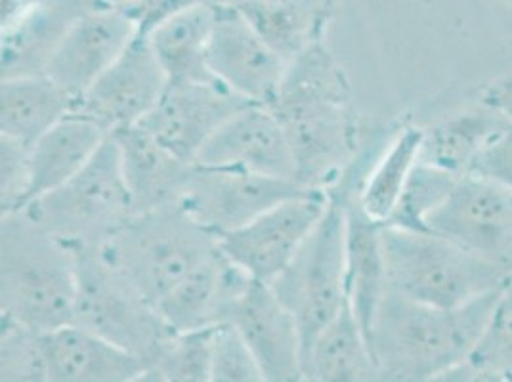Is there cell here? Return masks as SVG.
<instances>
[{"mask_svg": "<svg viewBox=\"0 0 512 382\" xmlns=\"http://www.w3.org/2000/svg\"><path fill=\"white\" fill-rule=\"evenodd\" d=\"M106 4H113V6H121V4H128V2H136V0H102Z\"/></svg>", "mask_w": 512, "mask_h": 382, "instance_id": "obj_39", "label": "cell"}, {"mask_svg": "<svg viewBox=\"0 0 512 382\" xmlns=\"http://www.w3.org/2000/svg\"><path fill=\"white\" fill-rule=\"evenodd\" d=\"M442 235L512 274V190L478 174L459 178L442 207L428 218Z\"/></svg>", "mask_w": 512, "mask_h": 382, "instance_id": "obj_11", "label": "cell"}, {"mask_svg": "<svg viewBox=\"0 0 512 382\" xmlns=\"http://www.w3.org/2000/svg\"><path fill=\"white\" fill-rule=\"evenodd\" d=\"M98 249L153 306L220 251L216 235L178 205L132 214L127 224Z\"/></svg>", "mask_w": 512, "mask_h": 382, "instance_id": "obj_5", "label": "cell"}, {"mask_svg": "<svg viewBox=\"0 0 512 382\" xmlns=\"http://www.w3.org/2000/svg\"><path fill=\"white\" fill-rule=\"evenodd\" d=\"M297 180L193 163L180 205L211 234L234 232L279 203L314 193Z\"/></svg>", "mask_w": 512, "mask_h": 382, "instance_id": "obj_9", "label": "cell"}, {"mask_svg": "<svg viewBox=\"0 0 512 382\" xmlns=\"http://www.w3.org/2000/svg\"><path fill=\"white\" fill-rule=\"evenodd\" d=\"M270 287L297 319L306 352L346 302V214L341 191H329V207L318 226Z\"/></svg>", "mask_w": 512, "mask_h": 382, "instance_id": "obj_8", "label": "cell"}, {"mask_svg": "<svg viewBox=\"0 0 512 382\" xmlns=\"http://www.w3.org/2000/svg\"><path fill=\"white\" fill-rule=\"evenodd\" d=\"M75 295V260L64 241L23 211L2 214L0 316L48 333L73 323Z\"/></svg>", "mask_w": 512, "mask_h": 382, "instance_id": "obj_3", "label": "cell"}, {"mask_svg": "<svg viewBox=\"0 0 512 382\" xmlns=\"http://www.w3.org/2000/svg\"><path fill=\"white\" fill-rule=\"evenodd\" d=\"M480 102L497 109L512 123V77L490 83L480 92Z\"/></svg>", "mask_w": 512, "mask_h": 382, "instance_id": "obj_38", "label": "cell"}, {"mask_svg": "<svg viewBox=\"0 0 512 382\" xmlns=\"http://www.w3.org/2000/svg\"><path fill=\"white\" fill-rule=\"evenodd\" d=\"M423 128H400L375 159L356 190V201L371 220L386 224L421 157Z\"/></svg>", "mask_w": 512, "mask_h": 382, "instance_id": "obj_29", "label": "cell"}, {"mask_svg": "<svg viewBox=\"0 0 512 382\" xmlns=\"http://www.w3.org/2000/svg\"><path fill=\"white\" fill-rule=\"evenodd\" d=\"M335 191H341L344 197L346 214V300L369 342L377 310L388 291L381 224L363 213L356 201V190Z\"/></svg>", "mask_w": 512, "mask_h": 382, "instance_id": "obj_23", "label": "cell"}, {"mask_svg": "<svg viewBox=\"0 0 512 382\" xmlns=\"http://www.w3.org/2000/svg\"><path fill=\"white\" fill-rule=\"evenodd\" d=\"M195 165L297 180L293 149L276 113L256 104L243 107L218 128L199 151Z\"/></svg>", "mask_w": 512, "mask_h": 382, "instance_id": "obj_16", "label": "cell"}, {"mask_svg": "<svg viewBox=\"0 0 512 382\" xmlns=\"http://www.w3.org/2000/svg\"><path fill=\"white\" fill-rule=\"evenodd\" d=\"M48 382H140L146 363L125 348L69 323L44 333Z\"/></svg>", "mask_w": 512, "mask_h": 382, "instance_id": "obj_20", "label": "cell"}, {"mask_svg": "<svg viewBox=\"0 0 512 382\" xmlns=\"http://www.w3.org/2000/svg\"><path fill=\"white\" fill-rule=\"evenodd\" d=\"M167 75L151 50L148 37L136 35L115 64L77 102L81 111L107 132L136 127L167 88Z\"/></svg>", "mask_w": 512, "mask_h": 382, "instance_id": "obj_14", "label": "cell"}, {"mask_svg": "<svg viewBox=\"0 0 512 382\" xmlns=\"http://www.w3.org/2000/svg\"><path fill=\"white\" fill-rule=\"evenodd\" d=\"M329 207V193L293 197L234 232L218 235V245L235 266L255 281L270 285L291 264L300 245Z\"/></svg>", "mask_w": 512, "mask_h": 382, "instance_id": "obj_10", "label": "cell"}, {"mask_svg": "<svg viewBox=\"0 0 512 382\" xmlns=\"http://www.w3.org/2000/svg\"><path fill=\"white\" fill-rule=\"evenodd\" d=\"M276 113L293 149L297 182L329 193L358 157L360 127L346 73L325 44L287 67Z\"/></svg>", "mask_w": 512, "mask_h": 382, "instance_id": "obj_1", "label": "cell"}, {"mask_svg": "<svg viewBox=\"0 0 512 382\" xmlns=\"http://www.w3.org/2000/svg\"><path fill=\"white\" fill-rule=\"evenodd\" d=\"M247 106L251 102L216 79L167 83L161 100L138 127L182 161L195 163L214 132Z\"/></svg>", "mask_w": 512, "mask_h": 382, "instance_id": "obj_13", "label": "cell"}, {"mask_svg": "<svg viewBox=\"0 0 512 382\" xmlns=\"http://www.w3.org/2000/svg\"><path fill=\"white\" fill-rule=\"evenodd\" d=\"M469 174L490 178L512 190V127L499 134L490 146L478 155Z\"/></svg>", "mask_w": 512, "mask_h": 382, "instance_id": "obj_37", "label": "cell"}, {"mask_svg": "<svg viewBox=\"0 0 512 382\" xmlns=\"http://www.w3.org/2000/svg\"><path fill=\"white\" fill-rule=\"evenodd\" d=\"M388 289L436 308H459L499 289L511 276L434 232L381 224Z\"/></svg>", "mask_w": 512, "mask_h": 382, "instance_id": "obj_4", "label": "cell"}, {"mask_svg": "<svg viewBox=\"0 0 512 382\" xmlns=\"http://www.w3.org/2000/svg\"><path fill=\"white\" fill-rule=\"evenodd\" d=\"M207 67L216 81L256 106L270 107L278 98L287 67L264 43L235 4H216Z\"/></svg>", "mask_w": 512, "mask_h": 382, "instance_id": "obj_12", "label": "cell"}, {"mask_svg": "<svg viewBox=\"0 0 512 382\" xmlns=\"http://www.w3.org/2000/svg\"><path fill=\"white\" fill-rule=\"evenodd\" d=\"M253 281L220 249L176 283L155 308L174 331L213 327L230 319L235 302Z\"/></svg>", "mask_w": 512, "mask_h": 382, "instance_id": "obj_19", "label": "cell"}, {"mask_svg": "<svg viewBox=\"0 0 512 382\" xmlns=\"http://www.w3.org/2000/svg\"><path fill=\"white\" fill-rule=\"evenodd\" d=\"M501 287L459 308L428 306L388 289L369 335L381 381H442L469 358Z\"/></svg>", "mask_w": 512, "mask_h": 382, "instance_id": "obj_2", "label": "cell"}, {"mask_svg": "<svg viewBox=\"0 0 512 382\" xmlns=\"http://www.w3.org/2000/svg\"><path fill=\"white\" fill-rule=\"evenodd\" d=\"M509 127L512 123L503 113L478 100V106L423 128L419 159L457 176H465L486 146Z\"/></svg>", "mask_w": 512, "mask_h": 382, "instance_id": "obj_26", "label": "cell"}, {"mask_svg": "<svg viewBox=\"0 0 512 382\" xmlns=\"http://www.w3.org/2000/svg\"><path fill=\"white\" fill-rule=\"evenodd\" d=\"M211 382H264V375L234 323L214 325Z\"/></svg>", "mask_w": 512, "mask_h": 382, "instance_id": "obj_34", "label": "cell"}, {"mask_svg": "<svg viewBox=\"0 0 512 382\" xmlns=\"http://www.w3.org/2000/svg\"><path fill=\"white\" fill-rule=\"evenodd\" d=\"M23 213L65 245L100 247L117 234L134 211L115 136L107 138L85 169L29 203Z\"/></svg>", "mask_w": 512, "mask_h": 382, "instance_id": "obj_6", "label": "cell"}, {"mask_svg": "<svg viewBox=\"0 0 512 382\" xmlns=\"http://www.w3.org/2000/svg\"><path fill=\"white\" fill-rule=\"evenodd\" d=\"M235 6L289 65L323 43L337 0H239Z\"/></svg>", "mask_w": 512, "mask_h": 382, "instance_id": "obj_24", "label": "cell"}, {"mask_svg": "<svg viewBox=\"0 0 512 382\" xmlns=\"http://www.w3.org/2000/svg\"><path fill=\"white\" fill-rule=\"evenodd\" d=\"M228 4H235V2H239V0H226Z\"/></svg>", "mask_w": 512, "mask_h": 382, "instance_id": "obj_40", "label": "cell"}, {"mask_svg": "<svg viewBox=\"0 0 512 382\" xmlns=\"http://www.w3.org/2000/svg\"><path fill=\"white\" fill-rule=\"evenodd\" d=\"M113 136L134 214L180 205L193 163L176 157L138 125L121 128Z\"/></svg>", "mask_w": 512, "mask_h": 382, "instance_id": "obj_21", "label": "cell"}, {"mask_svg": "<svg viewBox=\"0 0 512 382\" xmlns=\"http://www.w3.org/2000/svg\"><path fill=\"white\" fill-rule=\"evenodd\" d=\"M214 20L216 4H199L157 25L148 35L169 83L214 79L207 67Z\"/></svg>", "mask_w": 512, "mask_h": 382, "instance_id": "obj_28", "label": "cell"}, {"mask_svg": "<svg viewBox=\"0 0 512 382\" xmlns=\"http://www.w3.org/2000/svg\"><path fill=\"white\" fill-rule=\"evenodd\" d=\"M111 132L81 111H71L29 148V190L25 207L64 186L90 163ZM23 207V209H25Z\"/></svg>", "mask_w": 512, "mask_h": 382, "instance_id": "obj_22", "label": "cell"}, {"mask_svg": "<svg viewBox=\"0 0 512 382\" xmlns=\"http://www.w3.org/2000/svg\"><path fill=\"white\" fill-rule=\"evenodd\" d=\"M461 176L419 159L407 180L402 197L386 224L415 232H428V218L449 197Z\"/></svg>", "mask_w": 512, "mask_h": 382, "instance_id": "obj_32", "label": "cell"}, {"mask_svg": "<svg viewBox=\"0 0 512 382\" xmlns=\"http://www.w3.org/2000/svg\"><path fill=\"white\" fill-rule=\"evenodd\" d=\"M102 0H22L2 22V79L43 75L71 25Z\"/></svg>", "mask_w": 512, "mask_h": 382, "instance_id": "obj_18", "label": "cell"}, {"mask_svg": "<svg viewBox=\"0 0 512 382\" xmlns=\"http://www.w3.org/2000/svg\"><path fill=\"white\" fill-rule=\"evenodd\" d=\"M442 381L512 382V274L503 283L469 358Z\"/></svg>", "mask_w": 512, "mask_h": 382, "instance_id": "obj_30", "label": "cell"}, {"mask_svg": "<svg viewBox=\"0 0 512 382\" xmlns=\"http://www.w3.org/2000/svg\"><path fill=\"white\" fill-rule=\"evenodd\" d=\"M213 331L214 325L172 333L140 382H211Z\"/></svg>", "mask_w": 512, "mask_h": 382, "instance_id": "obj_31", "label": "cell"}, {"mask_svg": "<svg viewBox=\"0 0 512 382\" xmlns=\"http://www.w3.org/2000/svg\"><path fill=\"white\" fill-rule=\"evenodd\" d=\"M226 0H136L121 4V8L127 12L128 16L136 23L138 35L148 37L151 31L167 22L172 16L199 6V4H222Z\"/></svg>", "mask_w": 512, "mask_h": 382, "instance_id": "obj_36", "label": "cell"}, {"mask_svg": "<svg viewBox=\"0 0 512 382\" xmlns=\"http://www.w3.org/2000/svg\"><path fill=\"white\" fill-rule=\"evenodd\" d=\"M136 35V23L121 6L100 4L71 25L44 75L79 102Z\"/></svg>", "mask_w": 512, "mask_h": 382, "instance_id": "obj_15", "label": "cell"}, {"mask_svg": "<svg viewBox=\"0 0 512 382\" xmlns=\"http://www.w3.org/2000/svg\"><path fill=\"white\" fill-rule=\"evenodd\" d=\"M0 381L48 382L44 333L0 316Z\"/></svg>", "mask_w": 512, "mask_h": 382, "instance_id": "obj_33", "label": "cell"}, {"mask_svg": "<svg viewBox=\"0 0 512 382\" xmlns=\"http://www.w3.org/2000/svg\"><path fill=\"white\" fill-rule=\"evenodd\" d=\"M228 321L255 354L264 382L304 381L299 323L270 285L253 281L235 302Z\"/></svg>", "mask_w": 512, "mask_h": 382, "instance_id": "obj_17", "label": "cell"}, {"mask_svg": "<svg viewBox=\"0 0 512 382\" xmlns=\"http://www.w3.org/2000/svg\"><path fill=\"white\" fill-rule=\"evenodd\" d=\"M75 260V319L73 323L125 348L150 363L172 333L148 298L121 276L98 247L67 245Z\"/></svg>", "mask_w": 512, "mask_h": 382, "instance_id": "obj_7", "label": "cell"}, {"mask_svg": "<svg viewBox=\"0 0 512 382\" xmlns=\"http://www.w3.org/2000/svg\"><path fill=\"white\" fill-rule=\"evenodd\" d=\"M77 102L48 75H23L2 79L0 136L31 148Z\"/></svg>", "mask_w": 512, "mask_h": 382, "instance_id": "obj_27", "label": "cell"}, {"mask_svg": "<svg viewBox=\"0 0 512 382\" xmlns=\"http://www.w3.org/2000/svg\"><path fill=\"white\" fill-rule=\"evenodd\" d=\"M0 207L2 214L20 213L29 190V148L0 136Z\"/></svg>", "mask_w": 512, "mask_h": 382, "instance_id": "obj_35", "label": "cell"}, {"mask_svg": "<svg viewBox=\"0 0 512 382\" xmlns=\"http://www.w3.org/2000/svg\"><path fill=\"white\" fill-rule=\"evenodd\" d=\"M304 381H381L362 325L348 300L304 352Z\"/></svg>", "mask_w": 512, "mask_h": 382, "instance_id": "obj_25", "label": "cell"}]
</instances>
